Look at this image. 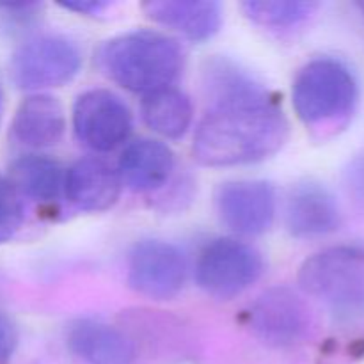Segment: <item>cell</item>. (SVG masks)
Masks as SVG:
<instances>
[{"label": "cell", "instance_id": "obj_1", "mask_svg": "<svg viewBox=\"0 0 364 364\" xmlns=\"http://www.w3.org/2000/svg\"><path fill=\"white\" fill-rule=\"evenodd\" d=\"M203 85L212 105L199 121L192 144L201 166L256 164L287 144L290 123L279 100L237 64L228 59L208 60Z\"/></svg>", "mask_w": 364, "mask_h": 364}, {"label": "cell", "instance_id": "obj_19", "mask_svg": "<svg viewBox=\"0 0 364 364\" xmlns=\"http://www.w3.org/2000/svg\"><path fill=\"white\" fill-rule=\"evenodd\" d=\"M240 7L252 23L270 31H281L309 20L318 9V4L302 0H247Z\"/></svg>", "mask_w": 364, "mask_h": 364}, {"label": "cell", "instance_id": "obj_12", "mask_svg": "<svg viewBox=\"0 0 364 364\" xmlns=\"http://www.w3.org/2000/svg\"><path fill=\"white\" fill-rule=\"evenodd\" d=\"M121 187L117 171L96 156L77 160L64 174V194L82 212L98 213L112 208Z\"/></svg>", "mask_w": 364, "mask_h": 364}, {"label": "cell", "instance_id": "obj_10", "mask_svg": "<svg viewBox=\"0 0 364 364\" xmlns=\"http://www.w3.org/2000/svg\"><path fill=\"white\" fill-rule=\"evenodd\" d=\"M215 210L220 223L237 235L258 237L276 219V191L263 180H231L219 185Z\"/></svg>", "mask_w": 364, "mask_h": 364}, {"label": "cell", "instance_id": "obj_5", "mask_svg": "<svg viewBox=\"0 0 364 364\" xmlns=\"http://www.w3.org/2000/svg\"><path fill=\"white\" fill-rule=\"evenodd\" d=\"M265 263L258 249L238 238H215L199 255L196 283L220 301L238 297L262 277Z\"/></svg>", "mask_w": 364, "mask_h": 364}, {"label": "cell", "instance_id": "obj_16", "mask_svg": "<svg viewBox=\"0 0 364 364\" xmlns=\"http://www.w3.org/2000/svg\"><path fill=\"white\" fill-rule=\"evenodd\" d=\"M121 185L134 192H151L166 185L174 171V153L156 139H137L124 146L117 160Z\"/></svg>", "mask_w": 364, "mask_h": 364}, {"label": "cell", "instance_id": "obj_4", "mask_svg": "<svg viewBox=\"0 0 364 364\" xmlns=\"http://www.w3.org/2000/svg\"><path fill=\"white\" fill-rule=\"evenodd\" d=\"M299 287L340 313L364 311V245H336L309 256Z\"/></svg>", "mask_w": 364, "mask_h": 364}, {"label": "cell", "instance_id": "obj_22", "mask_svg": "<svg viewBox=\"0 0 364 364\" xmlns=\"http://www.w3.org/2000/svg\"><path fill=\"white\" fill-rule=\"evenodd\" d=\"M343 185L352 201L364 208V151L350 159L343 169Z\"/></svg>", "mask_w": 364, "mask_h": 364}, {"label": "cell", "instance_id": "obj_23", "mask_svg": "<svg viewBox=\"0 0 364 364\" xmlns=\"http://www.w3.org/2000/svg\"><path fill=\"white\" fill-rule=\"evenodd\" d=\"M18 347L16 323L0 311V364H9Z\"/></svg>", "mask_w": 364, "mask_h": 364}, {"label": "cell", "instance_id": "obj_7", "mask_svg": "<svg viewBox=\"0 0 364 364\" xmlns=\"http://www.w3.org/2000/svg\"><path fill=\"white\" fill-rule=\"evenodd\" d=\"M242 320L259 341L276 348L302 343L313 327L309 306L297 291L288 287L263 291L249 304Z\"/></svg>", "mask_w": 364, "mask_h": 364}, {"label": "cell", "instance_id": "obj_2", "mask_svg": "<svg viewBox=\"0 0 364 364\" xmlns=\"http://www.w3.org/2000/svg\"><path fill=\"white\" fill-rule=\"evenodd\" d=\"M107 78L135 95L173 87L185 68L180 43L159 31H130L107 39L95 52Z\"/></svg>", "mask_w": 364, "mask_h": 364}, {"label": "cell", "instance_id": "obj_18", "mask_svg": "<svg viewBox=\"0 0 364 364\" xmlns=\"http://www.w3.org/2000/svg\"><path fill=\"white\" fill-rule=\"evenodd\" d=\"M141 117L160 137L176 141L191 128L194 109L191 98L173 85L142 96Z\"/></svg>", "mask_w": 364, "mask_h": 364}, {"label": "cell", "instance_id": "obj_6", "mask_svg": "<svg viewBox=\"0 0 364 364\" xmlns=\"http://www.w3.org/2000/svg\"><path fill=\"white\" fill-rule=\"evenodd\" d=\"M82 53L64 36H36L14 50L9 63L13 84L21 91L60 87L78 75Z\"/></svg>", "mask_w": 364, "mask_h": 364}, {"label": "cell", "instance_id": "obj_20", "mask_svg": "<svg viewBox=\"0 0 364 364\" xmlns=\"http://www.w3.org/2000/svg\"><path fill=\"white\" fill-rule=\"evenodd\" d=\"M25 219V210L21 196L9 181V178L0 173V245L9 242Z\"/></svg>", "mask_w": 364, "mask_h": 364}, {"label": "cell", "instance_id": "obj_3", "mask_svg": "<svg viewBox=\"0 0 364 364\" xmlns=\"http://www.w3.org/2000/svg\"><path fill=\"white\" fill-rule=\"evenodd\" d=\"M359 98L355 75L336 57H316L299 70L291 102L299 119L313 128L340 127L354 114Z\"/></svg>", "mask_w": 364, "mask_h": 364}, {"label": "cell", "instance_id": "obj_15", "mask_svg": "<svg viewBox=\"0 0 364 364\" xmlns=\"http://www.w3.org/2000/svg\"><path fill=\"white\" fill-rule=\"evenodd\" d=\"M66 132L63 103L52 95L36 92L25 98L11 123L14 142L32 149H46L59 144Z\"/></svg>", "mask_w": 364, "mask_h": 364}, {"label": "cell", "instance_id": "obj_13", "mask_svg": "<svg viewBox=\"0 0 364 364\" xmlns=\"http://www.w3.org/2000/svg\"><path fill=\"white\" fill-rule=\"evenodd\" d=\"M66 343L87 364H134L135 348L123 327L103 320L78 318L66 329Z\"/></svg>", "mask_w": 364, "mask_h": 364}, {"label": "cell", "instance_id": "obj_11", "mask_svg": "<svg viewBox=\"0 0 364 364\" xmlns=\"http://www.w3.org/2000/svg\"><path fill=\"white\" fill-rule=\"evenodd\" d=\"M284 224L295 238H320L341 226V212L333 192L316 181L294 185L284 208Z\"/></svg>", "mask_w": 364, "mask_h": 364}, {"label": "cell", "instance_id": "obj_8", "mask_svg": "<svg viewBox=\"0 0 364 364\" xmlns=\"http://www.w3.org/2000/svg\"><path fill=\"white\" fill-rule=\"evenodd\" d=\"M134 119L127 103L107 89L82 92L73 105V132L82 146L109 153L128 141Z\"/></svg>", "mask_w": 364, "mask_h": 364}, {"label": "cell", "instance_id": "obj_9", "mask_svg": "<svg viewBox=\"0 0 364 364\" xmlns=\"http://www.w3.org/2000/svg\"><path fill=\"white\" fill-rule=\"evenodd\" d=\"M128 284L142 297L171 301L187 281V262L176 245L162 240H142L128 258Z\"/></svg>", "mask_w": 364, "mask_h": 364}, {"label": "cell", "instance_id": "obj_14", "mask_svg": "<svg viewBox=\"0 0 364 364\" xmlns=\"http://www.w3.org/2000/svg\"><path fill=\"white\" fill-rule=\"evenodd\" d=\"M142 11L156 25L194 43L213 38L223 25V7L213 0H149Z\"/></svg>", "mask_w": 364, "mask_h": 364}, {"label": "cell", "instance_id": "obj_24", "mask_svg": "<svg viewBox=\"0 0 364 364\" xmlns=\"http://www.w3.org/2000/svg\"><path fill=\"white\" fill-rule=\"evenodd\" d=\"M59 4L63 9L71 11V13L84 14V16H95V14L103 13L112 6L109 0H60Z\"/></svg>", "mask_w": 364, "mask_h": 364}, {"label": "cell", "instance_id": "obj_26", "mask_svg": "<svg viewBox=\"0 0 364 364\" xmlns=\"http://www.w3.org/2000/svg\"><path fill=\"white\" fill-rule=\"evenodd\" d=\"M355 7H358L359 11H363V13H364V2H358V4H355Z\"/></svg>", "mask_w": 364, "mask_h": 364}, {"label": "cell", "instance_id": "obj_17", "mask_svg": "<svg viewBox=\"0 0 364 364\" xmlns=\"http://www.w3.org/2000/svg\"><path fill=\"white\" fill-rule=\"evenodd\" d=\"M64 174L57 160L45 155H21L9 167V181L18 194L39 203H53L64 192Z\"/></svg>", "mask_w": 364, "mask_h": 364}, {"label": "cell", "instance_id": "obj_21", "mask_svg": "<svg viewBox=\"0 0 364 364\" xmlns=\"http://www.w3.org/2000/svg\"><path fill=\"white\" fill-rule=\"evenodd\" d=\"M43 4L34 2V0H6L0 2V18L4 23L11 27H27L32 23L38 13L41 11Z\"/></svg>", "mask_w": 364, "mask_h": 364}, {"label": "cell", "instance_id": "obj_25", "mask_svg": "<svg viewBox=\"0 0 364 364\" xmlns=\"http://www.w3.org/2000/svg\"><path fill=\"white\" fill-rule=\"evenodd\" d=\"M2 110H4V92H2V87H0V119H2Z\"/></svg>", "mask_w": 364, "mask_h": 364}]
</instances>
